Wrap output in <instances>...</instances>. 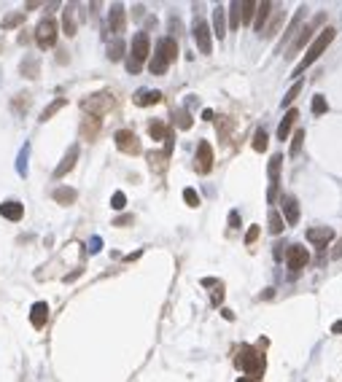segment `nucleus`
<instances>
[{"label":"nucleus","mask_w":342,"mask_h":382,"mask_svg":"<svg viewBox=\"0 0 342 382\" xmlns=\"http://www.w3.org/2000/svg\"><path fill=\"white\" fill-rule=\"evenodd\" d=\"M175 57H178V43H175V38H159V41H156V51L151 54L148 67H151L154 76H164L167 67L175 62Z\"/></svg>","instance_id":"1"},{"label":"nucleus","mask_w":342,"mask_h":382,"mask_svg":"<svg viewBox=\"0 0 342 382\" xmlns=\"http://www.w3.org/2000/svg\"><path fill=\"white\" fill-rule=\"evenodd\" d=\"M334 35H337V30H334V27H326V30L323 32H318L315 35V41L310 43V49H307V54H305V59L299 62V65H296V70H294V76H302V73L307 70V67L312 65V62L318 59V57L323 54V51H326L329 46H332V41H334Z\"/></svg>","instance_id":"2"},{"label":"nucleus","mask_w":342,"mask_h":382,"mask_svg":"<svg viewBox=\"0 0 342 382\" xmlns=\"http://www.w3.org/2000/svg\"><path fill=\"white\" fill-rule=\"evenodd\" d=\"M151 57V41H148V32L140 30L132 38V54L127 57V70L129 73H140L143 70V62Z\"/></svg>","instance_id":"3"},{"label":"nucleus","mask_w":342,"mask_h":382,"mask_svg":"<svg viewBox=\"0 0 342 382\" xmlns=\"http://www.w3.org/2000/svg\"><path fill=\"white\" fill-rule=\"evenodd\" d=\"M235 366L245 369L248 380H261V374H264V355L245 345V347H240V355L235 358Z\"/></svg>","instance_id":"4"},{"label":"nucleus","mask_w":342,"mask_h":382,"mask_svg":"<svg viewBox=\"0 0 342 382\" xmlns=\"http://www.w3.org/2000/svg\"><path fill=\"white\" fill-rule=\"evenodd\" d=\"M113 108V94L111 92H100V94H89L81 100V111H87L89 116L102 118L108 111Z\"/></svg>","instance_id":"5"},{"label":"nucleus","mask_w":342,"mask_h":382,"mask_svg":"<svg viewBox=\"0 0 342 382\" xmlns=\"http://www.w3.org/2000/svg\"><path fill=\"white\" fill-rule=\"evenodd\" d=\"M35 43L41 49H51L57 43V22L54 19H41L35 27Z\"/></svg>","instance_id":"6"},{"label":"nucleus","mask_w":342,"mask_h":382,"mask_svg":"<svg viewBox=\"0 0 342 382\" xmlns=\"http://www.w3.org/2000/svg\"><path fill=\"white\" fill-rule=\"evenodd\" d=\"M113 140H116V148L122 153H129V156H138L140 153V140L132 129H119V132L113 135Z\"/></svg>","instance_id":"7"},{"label":"nucleus","mask_w":342,"mask_h":382,"mask_svg":"<svg viewBox=\"0 0 342 382\" xmlns=\"http://www.w3.org/2000/svg\"><path fill=\"white\" fill-rule=\"evenodd\" d=\"M307 261H310V253H307V248H302V245H288L286 264H288V269H291V277L299 275V269H305Z\"/></svg>","instance_id":"8"},{"label":"nucleus","mask_w":342,"mask_h":382,"mask_svg":"<svg viewBox=\"0 0 342 382\" xmlns=\"http://www.w3.org/2000/svg\"><path fill=\"white\" fill-rule=\"evenodd\" d=\"M194 170L199 175H208L213 170V148L208 146V140L197 143V156H194Z\"/></svg>","instance_id":"9"},{"label":"nucleus","mask_w":342,"mask_h":382,"mask_svg":"<svg viewBox=\"0 0 342 382\" xmlns=\"http://www.w3.org/2000/svg\"><path fill=\"white\" fill-rule=\"evenodd\" d=\"M194 41H197V46H199L202 54H210V51H213V38H210V27H208L205 19L194 22Z\"/></svg>","instance_id":"10"},{"label":"nucleus","mask_w":342,"mask_h":382,"mask_svg":"<svg viewBox=\"0 0 342 382\" xmlns=\"http://www.w3.org/2000/svg\"><path fill=\"white\" fill-rule=\"evenodd\" d=\"M124 25H127V14H124V5L122 3H113L111 5V14H108V27L116 38H122Z\"/></svg>","instance_id":"11"},{"label":"nucleus","mask_w":342,"mask_h":382,"mask_svg":"<svg viewBox=\"0 0 342 382\" xmlns=\"http://www.w3.org/2000/svg\"><path fill=\"white\" fill-rule=\"evenodd\" d=\"M334 235H337V232L329 229V226H315V229L307 232V239H310V242L315 245V248H326V245L334 239Z\"/></svg>","instance_id":"12"},{"label":"nucleus","mask_w":342,"mask_h":382,"mask_svg":"<svg viewBox=\"0 0 342 382\" xmlns=\"http://www.w3.org/2000/svg\"><path fill=\"white\" fill-rule=\"evenodd\" d=\"M76 162H78V146H70V148H67V153L62 156V162L57 164L54 178H65V175L70 173L73 167H76Z\"/></svg>","instance_id":"13"},{"label":"nucleus","mask_w":342,"mask_h":382,"mask_svg":"<svg viewBox=\"0 0 342 382\" xmlns=\"http://www.w3.org/2000/svg\"><path fill=\"white\" fill-rule=\"evenodd\" d=\"M46 321H49V304H46V301H35L32 310H30V323L35 328H43V326H46Z\"/></svg>","instance_id":"14"},{"label":"nucleus","mask_w":342,"mask_h":382,"mask_svg":"<svg viewBox=\"0 0 342 382\" xmlns=\"http://www.w3.org/2000/svg\"><path fill=\"white\" fill-rule=\"evenodd\" d=\"M280 202H283V221L294 226L296 221H299V202H296L294 197H288V194L280 199Z\"/></svg>","instance_id":"15"},{"label":"nucleus","mask_w":342,"mask_h":382,"mask_svg":"<svg viewBox=\"0 0 342 382\" xmlns=\"http://www.w3.org/2000/svg\"><path fill=\"white\" fill-rule=\"evenodd\" d=\"M0 215L8 221H22V215H25V207H22V202H16V199H8V202L0 205Z\"/></svg>","instance_id":"16"},{"label":"nucleus","mask_w":342,"mask_h":382,"mask_svg":"<svg viewBox=\"0 0 342 382\" xmlns=\"http://www.w3.org/2000/svg\"><path fill=\"white\" fill-rule=\"evenodd\" d=\"M299 118V113H296V108H291V111L286 113V116L280 118V127H278V140H288V135H291L294 129V121Z\"/></svg>","instance_id":"17"},{"label":"nucleus","mask_w":342,"mask_h":382,"mask_svg":"<svg viewBox=\"0 0 342 382\" xmlns=\"http://www.w3.org/2000/svg\"><path fill=\"white\" fill-rule=\"evenodd\" d=\"M100 127H102V121L100 118H94V116H87L81 121V138L84 140H94L100 135Z\"/></svg>","instance_id":"18"},{"label":"nucleus","mask_w":342,"mask_h":382,"mask_svg":"<svg viewBox=\"0 0 342 382\" xmlns=\"http://www.w3.org/2000/svg\"><path fill=\"white\" fill-rule=\"evenodd\" d=\"M132 102L135 105H156V102H162V92H156V89H154V92H148V89H138V92H135V97H132Z\"/></svg>","instance_id":"19"},{"label":"nucleus","mask_w":342,"mask_h":382,"mask_svg":"<svg viewBox=\"0 0 342 382\" xmlns=\"http://www.w3.org/2000/svg\"><path fill=\"white\" fill-rule=\"evenodd\" d=\"M270 11H272V3H259L256 5V16H253V25H256V30L259 32H264V27H267V22H270Z\"/></svg>","instance_id":"20"},{"label":"nucleus","mask_w":342,"mask_h":382,"mask_svg":"<svg viewBox=\"0 0 342 382\" xmlns=\"http://www.w3.org/2000/svg\"><path fill=\"white\" fill-rule=\"evenodd\" d=\"M213 30H216V38H226V11H224V5H216V11H213Z\"/></svg>","instance_id":"21"},{"label":"nucleus","mask_w":342,"mask_h":382,"mask_svg":"<svg viewBox=\"0 0 342 382\" xmlns=\"http://www.w3.org/2000/svg\"><path fill=\"white\" fill-rule=\"evenodd\" d=\"M19 73H22L25 78H38V73H41V65H38L35 57H25V59H22V65H19Z\"/></svg>","instance_id":"22"},{"label":"nucleus","mask_w":342,"mask_h":382,"mask_svg":"<svg viewBox=\"0 0 342 382\" xmlns=\"http://www.w3.org/2000/svg\"><path fill=\"white\" fill-rule=\"evenodd\" d=\"M76 197H78V191L70 189V186H60V189L54 191V202L57 205H73V202H76Z\"/></svg>","instance_id":"23"},{"label":"nucleus","mask_w":342,"mask_h":382,"mask_svg":"<svg viewBox=\"0 0 342 382\" xmlns=\"http://www.w3.org/2000/svg\"><path fill=\"white\" fill-rule=\"evenodd\" d=\"M124 51H127V46H124V41H122V38H113V41L108 43V59H111V62H119V59H124Z\"/></svg>","instance_id":"24"},{"label":"nucleus","mask_w":342,"mask_h":382,"mask_svg":"<svg viewBox=\"0 0 342 382\" xmlns=\"http://www.w3.org/2000/svg\"><path fill=\"white\" fill-rule=\"evenodd\" d=\"M62 30H65V35L67 38H73L76 35V14H73V5L70 8H65V14H62Z\"/></svg>","instance_id":"25"},{"label":"nucleus","mask_w":342,"mask_h":382,"mask_svg":"<svg viewBox=\"0 0 342 382\" xmlns=\"http://www.w3.org/2000/svg\"><path fill=\"white\" fill-rule=\"evenodd\" d=\"M65 105H67V100H65V97H57L54 102H49V105L43 108V113H41V121H49V118L54 116V113H60Z\"/></svg>","instance_id":"26"},{"label":"nucleus","mask_w":342,"mask_h":382,"mask_svg":"<svg viewBox=\"0 0 342 382\" xmlns=\"http://www.w3.org/2000/svg\"><path fill=\"white\" fill-rule=\"evenodd\" d=\"M146 159H148V164H151L154 173H162L164 164H167V156H164V151H151V153H146Z\"/></svg>","instance_id":"27"},{"label":"nucleus","mask_w":342,"mask_h":382,"mask_svg":"<svg viewBox=\"0 0 342 382\" xmlns=\"http://www.w3.org/2000/svg\"><path fill=\"white\" fill-rule=\"evenodd\" d=\"M312 30H315V25H310V27H302V30H299V38H296V41L291 43V49H288V51H291V54H294V51H299V49H302V46H305V43L312 38ZM291 54H288V57H291Z\"/></svg>","instance_id":"28"},{"label":"nucleus","mask_w":342,"mask_h":382,"mask_svg":"<svg viewBox=\"0 0 342 382\" xmlns=\"http://www.w3.org/2000/svg\"><path fill=\"white\" fill-rule=\"evenodd\" d=\"M283 19H286V11H283V8H275V19L267 22L264 35H278V30H280V22H283Z\"/></svg>","instance_id":"29"},{"label":"nucleus","mask_w":342,"mask_h":382,"mask_svg":"<svg viewBox=\"0 0 342 382\" xmlns=\"http://www.w3.org/2000/svg\"><path fill=\"white\" fill-rule=\"evenodd\" d=\"M256 0H245V3H240V22H245V25H250L256 16Z\"/></svg>","instance_id":"30"},{"label":"nucleus","mask_w":342,"mask_h":382,"mask_svg":"<svg viewBox=\"0 0 342 382\" xmlns=\"http://www.w3.org/2000/svg\"><path fill=\"white\" fill-rule=\"evenodd\" d=\"M267 224H270L267 229H270L272 235H283V229H286V226H283L286 221H283V215L278 213V210H270V221H267Z\"/></svg>","instance_id":"31"},{"label":"nucleus","mask_w":342,"mask_h":382,"mask_svg":"<svg viewBox=\"0 0 342 382\" xmlns=\"http://www.w3.org/2000/svg\"><path fill=\"white\" fill-rule=\"evenodd\" d=\"M148 135H151L154 140H164L170 135V129H167V124H164V121H151V124H148Z\"/></svg>","instance_id":"32"},{"label":"nucleus","mask_w":342,"mask_h":382,"mask_svg":"<svg viewBox=\"0 0 342 382\" xmlns=\"http://www.w3.org/2000/svg\"><path fill=\"white\" fill-rule=\"evenodd\" d=\"M267 146H270V135H267L264 129H256V135H253V151L264 153Z\"/></svg>","instance_id":"33"},{"label":"nucleus","mask_w":342,"mask_h":382,"mask_svg":"<svg viewBox=\"0 0 342 382\" xmlns=\"http://www.w3.org/2000/svg\"><path fill=\"white\" fill-rule=\"evenodd\" d=\"M11 108H14L19 116H22V113H27V108H30V94H27V92L25 94H16L14 100H11Z\"/></svg>","instance_id":"34"},{"label":"nucleus","mask_w":342,"mask_h":382,"mask_svg":"<svg viewBox=\"0 0 342 382\" xmlns=\"http://www.w3.org/2000/svg\"><path fill=\"white\" fill-rule=\"evenodd\" d=\"M312 116H323V113L329 111V102H326V97H321V94H315L312 97Z\"/></svg>","instance_id":"35"},{"label":"nucleus","mask_w":342,"mask_h":382,"mask_svg":"<svg viewBox=\"0 0 342 382\" xmlns=\"http://www.w3.org/2000/svg\"><path fill=\"white\" fill-rule=\"evenodd\" d=\"M229 27H232V30H237V27H240V3H232L229 5Z\"/></svg>","instance_id":"36"},{"label":"nucleus","mask_w":342,"mask_h":382,"mask_svg":"<svg viewBox=\"0 0 342 382\" xmlns=\"http://www.w3.org/2000/svg\"><path fill=\"white\" fill-rule=\"evenodd\" d=\"M22 22H25V14H11V16H5V19H3V30H11V27L22 25Z\"/></svg>","instance_id":"37"},{"label":"nucleus","mask_w":342,"mask_h":382,"mask_svg":"<svg viewBox=\"0 0 342 382\" xmlns=\"http://www.w3.org/2000/svg\"><path fill=\"white\" fill-rule=\"evenodd\" d=\"M184 202L189 205V207H199V194L194 189H184Z\"/></svg>","instance_id":"38"},{"label":"nucleus","mask_w":342,"mask_h":382,"mask_svg":"<svg viewBox=\"0 0 342 382\" xmlns=\"http://www.w3.org/2000/svg\"><path fill=\"white\" fill-rule=\"evenodd\" d=\"M27 153H30V146H25V148H22V153H19V162H16L19 175H27Z\"/></svg>","instance_id":"39"},{"label":"nucleus","mask_w":342,"mask_h":382,"mask_svg":"<svg viewBox=\"0 0 342 382\" xmlns=\"http://www.w3.org/2000/svg\"><path fill=\"white\" fill-rule=\"evenodd\" d=\"M175 118H178L181 129H189L191 124H194V121H191V116H189V111H178V113H175Z\"/></svg>","instance_id":"40"},{"label":"nucleus","mask_w":342,"mask_h":382,"mask_svg":"<svg viewBox=\"0 0 342 382\" xmlns=\"http://www.w3.org/2000/svg\"><path fill=\"white\" fill-rule=\"evenodd\" d=\"M299 92H302V81H296L294 87L286 92V97H283V105H291V102H294V97L299 94Z\"/></svg>","instance_id":"41"},{"label":"nucleus","mask_w":342,"mask_h":382,"mask_svg":"<svg viewBox=\"0 0 342 382\" xmlns=\"http://www.w3.org/2000/svg\"><path fill=\"white\" fill-rule=\"evenodd\" d=\"M302 140H305V132H302V129H296V132H294V140H291V156H296V153H299Z\"/></svg>","instance_id":"42"},{"label":"nucleus","mask_w":342,"mask_h":382,"mask_svg":"<svg viewBox=\"0 0 342 382\" xmlns=\"http://www.w3.org/2000/svg\"><path fill=\"white\" fill-rule=\"evenodd\" d=\"M124 205H127V197H124L122 191H116V194L111 197V207H113V210H124Z\"/></svg>","instance_id":"43"},{"label":"nucleus","mask_w":342,"mask_h":382,"mask_svg":"<svg viewBox=\"0 0 342 382\" xmlns=\"http://www.w3.org/2000/svg\"><path fill=\"white\" fill-rule=\"evenodd\" d=\"M221 299H224V286H218V288L213 291V296H210V304L218 307V304H221Z\"/></svg>","instance_id":"44"},{"label":"nucleus","mask_w":342,"mask_h":382,"mask_svg":"<svg viewBox=\"0 0 342 382\" xmlns=\"http://www.w3.org/2000/svg\"><path fill=\"white\" fill-rule=\"evenodd\" d=\"M256 239H259V226H250L248 235H245V245H253Z\"/></svg>","instance_id":"45"},{"label":"nucleus","mask_w":342,"mask_h":382,"mask_svg":"<svg viewBox=\"0 0 342 382\" xmlns=\"http://www.w3.org/2000/svg\"><path fill=\"white\" fill-rule=\"evenodd\" d=\"M229 229H240V213H237V210L229 213Z\"/></svg>","instance_id":"46"},{"label":"nucleus","mask_w":342,"mask_h":382,"mask_svg":"<svg viewBox=\"0 0 342 382\" xmlns=\"http://www.w3.org/2000/svg\"><path fill=\"white\" fill-rule=\"evenodd\" d=\"M132 215H119V218H113V226H129L132 224Z\"/></svg>","instance_id":"47"},{"label":"nucleus","mask_w":342,"mask_h":382,"mask_svg":"<svg viewBox=\"0 0 342 382\" xmlns=\"http://www.w3.org/2000/svg\"><path fill=\"white\" fill-rule=\"evenodd\" d=\"M100 248H102V239L100 237H92V242H89V253H97Z\"/></svg>","instance_id":"48"},{"label":"nucleus","mask_w":342,"mask_h":382,"mask_svg":"<svg viewBox=\"0 0 342 382\" xmlns=\"http://www.w3.org/2000/svg\"><path fill=\"white\" fill-rule=\"evenodd\" d=\"M202 286H205V288H210V286H213V288H218L221 283H218V280H213V277H202Z\"/></svg>","instance_id":"49"},{"label":"nucleus","mask_w":342,"mask_h":382,"mask_svg":"<svg viewBox=\"0 0 342 382\" xmlns=\"http://www.w3.org/2000/svg\"><path fill=\"white\" fill-rule=\"evenodd\" d=\"M332 334H342V321H337V323L332 326Z\"/></svg>","instance_id":"50"},{"label":"nucleus","mask_w":342,"mask_h":382,"mask_svg":"<svg viewBox=\"0 0 342 382\" xmlns=\"http://www.w3.org/2000/svg\"><path fill=\"white\" fill-rule=\"evenodd\" d=\"M202 118L205 121H213V111H202Z\"/></svg>","instance_id":"51"},{"label":"nucleus","mask_w":342,"mask_h":382,"mask_svg":"<svg viewBox=\"0 0 342 382\" xmlns=\"http://www.w3.org/2000/svg\"><path fill=\"white\" fill-rule=\"evenodd\" d=\"M237 382H250V380H248V377H243V380H237Z\"/></svg>","instance_id":"52"}]
</instances>
